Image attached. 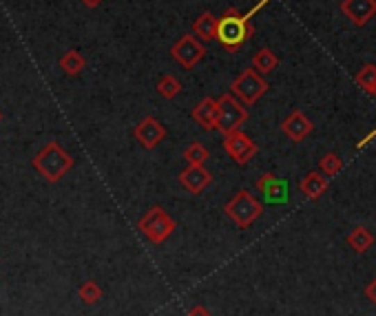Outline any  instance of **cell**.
Instances as JSON below:
<instances>
[{
	"mask_svg": "<svg viewBox=\"0 0 376 316\" xmlns=\"http://www.w3.org/2000/svg\"><path fill=\"white\" fill-rule=\"evenodd\" d=\"M270 0H259L248 14H239L237 9H228L224 16H220V24H217V40H220L228 51H237L244 47V42L252 35V24L250 18L261 11Z\"/></svg>",
	"mask_w": 376,
	"mask_h": 316,
	"instance_id": "obj_1",
	"label": "cell"
},
{
	"mask_svg": "<svg viewBox=\"0 0 376 316\" xmlns=\"http://www.w3.org/2000/svg\"><path fill=\"white\" fill-rule=\"evenodd\" d=\"M31 164L35 170H38V175H42L47 181L56 184V181H60L71 168H74V157H71L58 142H49L42 151L35 153Z\"/></svg>",
	"mask_w": 376,
	"mask_h": 316,
	"instance_id": "obj_2",
	"label": "cell"
},
{
	"mask_svg": "<svg viewBox=\"0 0 376 316\" xmlns=\"http://www.w3.org/2000/svg\"><path fill=\"white\" fill-rule=\"evenodd\" d=\"M224 213L239 230H246L263 215V203L250 190H237L224 206Z\"/></svg>",
	"mask_w": 376,
	"mask_h": 316,
	"instance_id": "obj_3",
	"label": "cell"
},
{
	"mask_svg": "<svg viewBox=\"0 0 376 316\" xmlns=\"http://www.w3.org/2000/svg\"><path fill=\"white\" fill-rule=\"evenodd\" d=\"M138 230L149 243L160 246V243H164L175 233V219L168 215L162 206H153V208L144 213V217L138 222Z\"/></svg>",
	"mask_w": 376,
	"mask_h": 316,
	"instance_id": "obj_4",
	"label": "cell"
},
{
	"mask_svg": "<svg viewBox=\"0 0 376 316\" xmlns=\"http://www.w3.org/2000/svg\"><path fill=\"white\" fill-rule=\"evenodd\" d=\"M220 100V119H217V131L222 135H230V133L241 131V126L248 122V108L246 104L235 97L233 93H224L217 97Z\"/></svg>",
	"mask_w": 376,
	"mask_h": 316,
	"instance_id": "obj_5",
	"label": "cell"
},
{
	"mask_svg": "<svg viewBox=\"0 0 376 316\" xmlns=\"http://www.w3.org/2000/svg\"><path fill=\"white\" fill-rule=\"evenodd\" d=\"M233 95L239 97L241 102H244L246 106H254L261 95L268 91V82H265V78L261 76V73L257 69H244L239 73V76L233 80Z\"/></svg>",
	"mask_w": 376,
	"mask_h": 316,
	"instance_id": "obj_6",
	"label": "cell"
},
{
	"mask_svg": "<svg viewBox=\"0 0 376 316\" xmlns=\"http://www.w3.org/2000/svg\"><path fill=\"white\" fill-rule=\"evenodd\" d=\"M204 56H206V47L193 33L181 35V38L171 47V58L175 60L179 67H184L188 71L195 69L204 60Z\"/></svg>",
	"mask_w": 376,
	"mask_h": 316,
	"instance_id": "obj_7",
	"label": "cell"
},
{
	"mask_svg": "<svg viewBox=\"0 0 376 316\" xmlns=\"http://www.w3.org/2000/svg\"><path fill=\"white\" fill-rule=\"evenodd\" d=\"M224 151L237 166H244L257 155L259 146L250 135H246L244 131H235L230 133V135H224Z\"/></svg>",
	"mask_w": 376,
	"mask_h": 316,
	"instance_id": "obj_8",
	"label": "cell"
},
{
	"mask_svg": "<svg viewBox=\"0 0 376 316\" xmlns=\"http://www.w3.org/2000/svg\"><path fill=\"white\" fill-rule=\"evenodd\" d=\"M133 138L138 140V144L144 151H153L166 140V126L157 117L147 115L144 119L138 122L136 128H133Z\"/></svg>",
	"mask_w": 376,
	"mask_h": 316,
	"instance_id": "obj_9",
	"label": "cell"
},
{
	"mask_svg": "<svg viewBox=\"0 0 376 316\" xmlns=\"http://www.w3.org/2000/svg\"><path fill=\"white\" fill-rule=\"evenodd\" d=\"M257 190L263 194V201L268 206H284L290 199V184L288 179L277 177L275 173H263L257 179Z\"/></svg>",
	"mask_w": 376,
	"mask_h": 316,
	"instance_id": "obj_10",
	"label": "cell"
},
{
	"mask_svg": "<svg viewBox=\"0 0 376 316\" xmlns=\"http://www.w3.org/2000/svg\"><path fill=\"white\" fill-rule=\"evenodd\" d=\"M343 16L354 27H366L376 18V0H341Z\"/></svg>",
	"mask_w": 376,
	"mask_h": 316,
	"instance_id": "obj_11",
	"label": "cell"
},
{
	"mask_svg": "<svg viewBox=\"0 0 376 316\" xmlns=\"http://www.w3.org/2000/svg\"><path fill=\"white\" fill-rule=\"evenodd\" d=\"M179 184L184 186L190 194H202L211 184V173L206 170L204 164H188L184 170L179 173Z\"/></svg>",
	"mask_w": 376,
	"mask_h": 316,
	"instance_id": "obj_12",
	"label": "cell"
},
{
	"mask_svg": "<svg viewBox=\"0 0 376 316\" xmlns=\"http://www.w3.org/2000/svg\"><path fill=\"white\" fill-rule=\"evenodd\" d=\"M281 131H284V135L290 142L299 144V142H303L314 131V124H312V119L303 111H293L281 122Z\"/></svg>",
	"mask_w": 376,
	"mask_h": 316,
	"instance_id": "obj_13",
	"label": "cell"
},
{
	"mask_svg": "<svg viewBox=\"0 0 376 316\" xmlns=\"http://www.w3.org/2000/svg\"><path fill=\"white\" fill-rule=\"evenodd\" d=\"M190 117L195 124H199L202 131H215L217 119H220V100H215V97H204V100L190 111Z\"/></svg>",
	"mask_w": 376,
	"mask_h": 316,
	"instance_id": "obj_14",
	"label": "cell"
},
{
	"mask_svg": "<svg viewBox=\"0 0 376 316\" xmlns=\"http://www.w3.org/2000/svg\"><path fill=\"white\" fill-rule=\"evenodd\" d=\"M327 186H330V177L319 173V170H312V173H308L299 184L301 192L306 194L308 199H319L321 194H325Z\"/></svg>",
	"mask_w": 376,
	"mask_h": 316,
	"instance_id": "obj_15",
	"label": "cell"
},
{
	"mask_svg": "<svg viewBox=\"0 0 376 316\" xmlns=\"http://www.w3.org/2000/svg\"><path fill=\"white\" fill-rule=\"evenodd\" d=\"M217 24H220V18L211 14V11H204L193 22V35H197L202 42H211L217 38Z\"/></svg>",
	"mask_w": 376,
	"mask_h": 316,
	"instance_id": "obj_16",
	"label": "cell"
},
{
	"mask_svg": "<svg viewBox=\"0 0 376 316\" xmlns=\"http://www.w3.org/2000/svg\"><path fill=\"white\" fill-rule=\"evenodd\" d=\"M345 243L352 248V252L366 254V252L374 246V235L370 233L366 226H354V228H352L350 233H348Z\"/></svg>",
	"mask_w": 376,
	"mask_h": 316,
	"instance_id": "obj_17",
	"label": "cell"
},
{
	"mask_svg": "<svg viewBox=\"0 0 376 316\" xmlns=\"http://www.w3.org/2000/svg\"><path fill=\"white\" fill-rule=\"evenodd\" d=\"M252 67L257 69L261 76H268L279 67V56L272 51V49H259L252 58Z\"/></svg>",
	"mask_w": 376,
	"mask_h": 316,
	"instance_id": "obj_18",
	"label": "cell"
},
{
	"mask_svg": "<svg viewBox=\"0 0 376 316\" xmlns=\"http://www.w3.org/2000/svg\"><path fill=\"white\" fill-rule=\"evenodd\" d=\"M84 67H87V60H84V56L76 51V49H71V51H67L60 58V69H63L67 76H80Z\"/></svg>",
	"mask_w": 376,
	"mask_h": 316,
	"instance_id": "obj_19",
	"label": "cell"
},
{
	"mask_svg": "<svg viewBox=\"0 0 376 316\" xmlns=\"http://www.w3.org/2000/svg\"><path fill=\"white\" fill-rule=\"evenodd\" d=\"M157 93H160L164 100H173V97H177L181 93V82L175 78V76H162L160 80H157Z\"/></svg>",
	"mask_w": 376,
	"mask_h": 316,
	"instance_id": "obj_20",
	"label": "cell"
},
{
	"mask_svg": "<svg viewBox=\"0 0 376 316\" xmlns=\"http://www.w3.org/2000/svg\"><path fill=\"white\" fill-rule=\"evenodd\" d=\"M184 160L188 164H206L211 160V153L202 142H190L184 149Z\"/></svg>",
	"mask_w": 376,
	"mask_h": 316,
	"instance_id": "obj_21",
	"label": "cell"
},
{
	"mask_svg": "<svg viewBox=\"0 0 376 316\" xmlns=\"http://www.w3.org/2000/svg\"><path fill=\"white\" fill-rule=\"evenodd\" d=\"M319 166H321V173H323V175L336 177L338 173H341L343 162H341V157H338L336 153H325L321 160H319Z\"/></svg>",
	"mask_w": 376,
	"mask_h": 316,
	"instance_id": "obj_22",
	"label": "cell"
},
{
	"mask_svg": "<svg viewBox=\"0 0 376 316\" xmlns=\"http://www.w3.org/2000/svg\"><path fill=\"white\" fill-rule=\"evenodd\" d=\"M78 297H80L82 303H87V306H93V303H98V301L102 299V290H100V285L95 283V281H87V283L80 285Z\"/></svg>",
	"mask_w": 376,
	"mask_h": 316,
	"instance_id": "obj_23",
	"label": "cell"
},
{
	"mask_svg": "<svg viewBox=\"0 0 376 316\" xmlns=\"http://www.w3.org/2000/svg\"><path fill=\"white\" fill-rule=\"evenodd\" d=\"M354 80H357V84H359L363 91L370 93V91L376 87V67H374V65H366V67H363V69L357 73Z\"/></svg>",
	"mask_w": 376,
	"mask_h": 316,
	"instance_id": "obj_24",
	"label": "cell"
},
{
	"mask_svg": "<svg viewBox=\"0 0 376 316\" xmlns=\"http://www.w3.org/2000/svg\"><path fill=\"white\" fill-rule=\"evenodd\" d=\"M366 297H368V301L372 303V306L376 308V276L366 285Z\"/></svg>",
	"mask_w": 376,
	"mask_h": 316,
	"instance_id": "obj_25",
	"label": "cell"
},
{
	"mask_svg": "<svg viewBox=\"0 0 376 316\" xmlns=\"http://www.w3.org/2000/svg\"><path fill=\"white\" fill-rule=\"evenodd\" d=\"M186 316H213V314L209 312V308L202 306V303H199V306H193V308L188 310V314H186Z\"/></svg>",
	"mask_w": 376,
	"mask_h": 316,
	"instance_id": "obj_26",
	"label": "cell"
},
{
	"mask_svg": "<svg viewBox=\"0 0 376 316\" xmlns=\"http://www.w3.org/2000/svg\"><path fill=\"white\" fill-rule=\"evenodd\" d=\"M374 138H376V128H374V131H370L368 135H366V138H363V140L359 142V149H366V146H368V144H370V142H372Z\"/></svg>",
	"mask_w": 376,
	"mask_h": 316,
	"instance_id": "obj_27",
	"label": "cell"
},
{
	"mask_svg": "<svg viewBox=\"0 0 376 316\" xmlns=\"http://www.w3.org/2000/svg\"><path fill=\"white\" fill-rule=\"evenodd\" d=\"M80 3H82L84 7H89V9H95V7H100L104 0H80Z\"/></svg>",
	"mask_w": 376,
	"mask_h": 316,
	"instance_id": "obj_28",
	"label": "cell"
},
{
	"mask_svg": "<svg viewBox=\"0 0 376 316\" xmlns=\"http://www.w3.org/2000/svg\"><path fill=\"white\" fill-rule=\"evenodd\" d=\"M0 119H3V113H0Z\"/></svg>",
	"mask_w": 376,
	"mask_h": 316,
	"instance_id": "obj_29",
	"label": "cell"
}]
</instances>
